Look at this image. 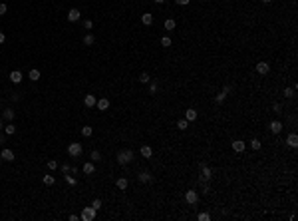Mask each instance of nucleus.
I'll return each instance as SVG.
<instances>
[{"mask_svg": "<svg viewBox=\"0 0 298 221\" xmlns=\"http://www.w3.org/2000/svg\"><path fill=\"white\" fill-rule=\"evenodd\" d=\"M84 104H85L88 108H94V106H95V96H91V94H88V96L84 98Z\"/></svg>", "mask_w": 298, "mask_h": 221, "instance_id": "14", "label": "nucleus"}, {"mask_svg": "<svg viewBox=\"0 0 298 221\" xmlns=\"http://www.w3.org/2000/svg\"><path fill=\"white\" fill-rule=\"evenodd\" d=\"M197 219H199V221H209V219H211V215H209V213H199Z\"/></svg>", "mask_w": 298, "mask_h": 221, "instance_id": "36", "label": "nucleus"}, {"mask_svg": "<svg viewBox=\"0 0 298 221\" xmlns=\"http://www.w3.org/2000/svg\"><path fill=\"white\" fill-rule=\"evenodd\" d=\"M270 132H272V134H280V132H282V124H280L278 120L270 122Z\"/></svg>", "mask_w": 298, "mask_h": 221, "instance_id": "8", "label": "nucleus"}, {"mask_svg": "<svg viewBox=\"0 0 298 221\" xmlns=\"http://www.w3.org/2000/svg\"><path fill=\"white\" fill-rule=\"evenodd\" d=\"M95 106H98V110L105 112V110L109 108V100H107V98H101V100H98V102H95Z\"/></svg>", "mask_w": 298, "mask_h": 221, "instance_id": "7", "label": "nucleus"}, {"mask_svg": "<svg viewBox=\"0 0 298 221\" xmlns=\"http://www.w3.org/2000/svg\"><path fill=\"white\" fill-rule=\"evenodd\" d=\"M268 70H270V66L266 62H258L256 64V72L258 74H268Z\"/></svg>", "mask_w": 298, "mask_h": 221, "instance_id": "10", "label": "nucleus"}, {"mask_svg": "<svg viewBox=\"0 0 298 221\" xmlns=\"http://www.w3.org/2000/svg\"><path fill=\"white\" fill-rule=\"evenodd\" d=\"M84 44H85V46H94V44H95V36H94V34H85V36H84Z\"/></svg>", "mask_w": 298, "mask_h": 221, "instance_id": "16", "label": "nucleus"}, {"mask_svg": "<svg viewBox=\"0 0 298 221\" xmlns=\"http://www.w3.org/2000/svg\"><path fill=\"white\" fill-rule=\"evenodd\" d=\"M90 159H94V161H99V159H101V154H99V151H95V149H94V151H91V154H90Z\"/></svg>", "mask_w": 298, "mask_h": 221, "instance_id": "29", "label": "nucleus"}, {"mask_svg": "<svg viewBox=\"0 0 298 221\" xmlns=\"http://www.w3.org/2000/svg\"><path fill=\"white\" fill-rule=\"evenodd\" d=\"M185 199H187V203H191V205H195V203H197V191H193V189H191V191H187L185 193Z\"/></svg>", "mask_w": 298, "mask_h": 221, "instance_id": "5", "label": "nucleus"}, {"mask_svg": "<svg viewBox=\"0 0 298 221\" xmlns=\"http://www.w3.org/2000/svg\"><path fill=\"white\" fill-rule=\"evenodd\" d=\"M211 179V169L203 165V173H201V181H209Z\"/></svg>", "mask_w": 298, "mask_h": 221, "instance_id": "20", "label": "nucleus"}, {"mask_svg": "<svg viewBox=\"0 0 298 221\" xmlns=\"http://www.w3.org/2000/svg\"><path fill=\"white\" fill-rule=\"evenodd\" d=\"M84 28L85 30H91V28H94V22H91V20H84Z\"/></svg>", "mask_w": 298, "mask_h": 221, "instance_id": "37", "label": "nucleus"}, {"mask_svg": "<svg viewBox=\"0 0 298 221\" xmlns=\"http://www.w3.org/2000/svg\"><path fill=\"white\" fill-rule=\"evenodd\" d=\"M161 46H163V48H169L171 46V38L169 36H163V38H161Z\"/></svg>", "mask_w": 298, "mask_h": 221, "instance_id": "27", "label": "nucleus"}, {"mask_svg": "<svg viewBox=\"0 0 298 221\" xmlns=\"http://www.w3.org/2000/svg\"><path fill=\"white\" fill-rule=\"evenodd\" d=\"M80 219H84V221H94V219H95V209H94V207H84V211H82Z\"/></svg>", "mask_w": 298, "mask_h": 221, "instance_id": "2", "label": "nucleus"}, {"mask_svg": "<svg viewBox=\"0 0 298 221\" xmlns=\"http://www.w3.org/2000/svg\"><path fill=\"white\" fill-rule=\"evenodd\" d=\"M141 155H143V158H151V155H153V149L149 148V145H141Z\"/></svg>", "mask_w": 298, "mask_h": 221, "instance_id": "19", "label": "nucleus"}, {"mask_svg": "<svg viewBox=\"0 0 298 221\" xmlns=\"http://www.w3.org/2000/svg\"><path fill=\"white\" fill-rule=\"evenodd\" d=\"M4 42H6V36H4L2 32H0V44H4Z\"/></svg>", "mask_w": 298, "mask_h": 221, "instance_id": "42", "label": "nucleus"}, {"mask_svg": "<svg viewBox=\"0 0 298 221\" xmlns=\"http://www.w3.org/2000/svg\"><path fill=\"white\" fill-rule=\"evenodd\" d=\"M286 144H288L290 148H296V145H298V135L296 134H290L288 139H286Z\"/></svg>", "mask_w": 298, "mask_h": 221, "instance_id": "15", "label": "nucleus"}, {"mask_svg": "<svg viewBox=\"0 0 298 221\" xmlns=\"http://www.w3.org/2000/svg\"><path fill=\"white\" fill-rule=\"evenodd\" d=\"M56 167H58L56 159H48V169H56Z\"/></svg>", "mask_w": 298, "mask_h": 221, "instance_id": "35", "label": "nucleus"}, {"mask_svg": "<svg viewBox=\"0 0 298 221\" xmlns=\"http://www.w3.org/2000/svg\"><path fill=\"white\" fill-rule=\"evenodd\" d=\"M155 2H157V4H161V2H165V0H155Z\"/></svg>", "mask_w": 298, "mask_h": 221, "instance_id": "45", "label": "nucleus"}, {"mask_svg": "<svg viewBox=\"0 0 298 221\" xmlns=\"http://www.w3.org/2000/svg\"><path fill=\"white\" fill-rule=\"evenodd\" d=\"M294 94H296L294 88H286V90H284V96H286V98H294Z\"/></svg>", "mask_w": 298, "mask_h": 221, "instance_id": "30", "label": "nucleus"}, {"mask_svg": "<svg viewBox=\"0 0 298 221\" xmlns=\"http://www.w3.org/2000/svg\"><path fill=\"white\" fill-rule=\"evenodd\" d=\"M139 181H141V183H147V181H151V175H149V173H147V171H141V173H139Z\"/></svg>", "mask_w": 298, "mask_h": 221, "instance_id": "22", "label": "nucleus"}, {"mask_svg": "<svg viewBox=\"0 0 298 221\" xmlns=\"http://www.w3.org/2000/svg\"><path fill=\"white\" fill-rule=\"evenodd\" d=\"M6 10H8V8H6V4H0V16L6 14Z\"/></svg>", "mask_w": 298, "mask_h": 221, "instance_id": "40", "label": "nucleus"}, {"mask_svg": "<svg viewBox=\"0 0 298 221\" xmlns=\"http://www.w3.org/2000/svg\"><path fill=\"white\" fill-rule=\"evenodd\" d=\"M0 158L4 159V161H14V151L8 149V148H4L2 149V154H0Z\"/></svg>", "mask_w": 298, "mask_h": 221, "instance_id": "4", "label": "nucleus"}, {"mask_svg": "<svg viewBox=\"0 0 298 221\" xmlns=\"http://www.w3.org/2000/svg\"><path fill=\"white\" fill-rule=\"evenodd\" d=\"M68 20H70V22H78V20H80V10L72 8L70 12H68Z\"/></svg>", "mask_w": 298, "mask_h": 221, "instance_id": "6", "label": "nucleus"}, {"mask_svg": "<svg viewBox=\"0 0 298 221\" xmlns=\"http://www.w3.org/2000/svg\"><path fill=\"white\" fill-rule=\"evenodd\" d=\"M91 207H94L95 211H98L99 207H101V199H94V203H91Z\"/></svg>", "mask_w": 298, "mask_h": 221, "instance_id": "38", "label": "nucleus"}, {"mask_svg": "<svg viewBox=\"0 0 298 221\" xmlns=\"http://www.w3.org/2000/svg\"><path fill=\"white\" fill-rule=\"evenodd\" d=\"M141 22H143L145 26H151V24H153V14H149V12H147V14H143V16H141Z\"/></svg>", "mask_w": 298, "mask_h": 221, "instance_id": "17", "label": "nucleus"}, {"mask_svg": "<svg viewBox=\"0 0 298 221\" xmlns=\"http://www.w3.org/2000/svg\"><path fill=\"white\" fill-rule=\"evenodd\" d=\"M185 120H187V122H195V120H197V112L189 108V110L185 112Z\"/></svg>", "mask_w": 298, "mask_h": 221, "instance_id": "12", "label": "nucleus"}, {"mask_svg": "<svg viewBox=\"0 0 298 221\" xmlns=\"http://www.w3.org/2000/svg\"><path fill=\"white\" fill-rule=\"evenodd\" d=\"M30 80H32V82L40 80V70H30Z\"/></svg>", "mask_w": 298, "mask_h": 221, "instance_id": "24", "label": "nucleus"}, {"mask_svg": "<svg viewBox=\"0 0 298 221\" xmlns=\"http://www.w3.org/2000/svg\"><path fill=\"white\" fill-rule=\"evenodd\" d=\"M149 92H151V94H155V92H157V84H151V86H149Z\"/></svg>", "mask_w": 298, "mask_h": 221, "instance_id": "41", "label": "nucleus"}, {"mask_svg": "<svg viewBox=\"0 0 298 221\" xmlns=\"http://www.w3.org/2000/svg\"><path fill=\"white\" fill-rule=\"evenodd\" d=\"M165 30H175V20L173 18L165 20Z\"/></svg>", "mask_w": 298, "mask_h": 221, "instance_id": "26", "label": "nucleus"}, {"mask_svg": "<svg viewBox=\"0 0 298 221\" xmlns=\"http://www.w3.org/2000/svg\"><path fill=\"white\" fill-rule=\"evenodd\" d=\"M248 144H251V148H252V149H260V141H258V139H251Z\"/></svg>", "mask_w": 298, "mask_h": 221, "instance_id": "34", "label": "nucleus"}, {"mask_svg": "<svg viewBox=\"0 0 298 221\" xmlns=\"http://www.w3.org/2000/svg\"><path fill=\"white\" fill-rule=\"evenodd\" d=\"M262 2H264V4H270V2H272V0H262Z\"/></svg>", "mask_w": 298, "mask_h": 221, "instance_id": "44", "label": "nucleus"}, {"mask_svg": "<svg viewBox=\"0 0 298 221\" xmlns=\"http://www.w3.org/2000/svg\"><path fill=\"white\" fill-rule=\"evenodd\" d=\"M4 130H6V134H8V135H12V134L16 132V125H14V124H8V125L4 128Z\"/></svg>", "mask_w": 298, "mask_h": 221, "instance_id": "31", "label": "nucleus"}, {"mask_svg": "<svg viewBox=\"0 0 298 221\" xmlns=\"http://www.w3.org/2000/svg\"><path fill=\"white\" fill-rule=\"evenodd\" d=\"M127 179H125V177H119L117 179V181H115V185H117V189H121V191H125V189H127Z\"/></svg>", "mask_w": 298, "mask_h": 221, "instance_id": "13", "label": "nucleus"}, {"mask_svg": "<svg viewBox=\"0 0 298 221\" xmlns=\"http://www.w3.org/2000/svg\"><path fill=\"white\" fill-rule=\"evenodd\" d=\"M10 82H14V84H20V82H22V72H18V70H14V72H10Z\"/></svg>", "mask_w": 298, "mask_h": 221, "instance_id": "9", "label": "nucleus"}, {"mask_svg": "<svg viewBox=\"0 0 298 221\" xmlns=\"http://www.w3.org/2000/svg\"><path fill=\"white\" fill-rule=\"evenodd\" d=\"M68 154H70L72 158L82 155V144H70V145H68Z\"/></svg>", "mask_w": 298, "mask_h": 221, "instance_id": "3", "label": "nucleus"}, {"mask_svg": "<svg viewBox=\"0 0 298 221\" xmlns=\"http://www.w3.org/2000/svg\"><path fill=\"white\" fill-rule=\"evenodd\" d=\"M245 148H246V144H245V141H241V139L232 141V149H235V151H239V154H241V151H245Z\"/></svg>", "mask_w": 298, "mask_h": 221, "instance_id": "11", "label": "nucleus"}, {"mask_svg": "<svg viewBox=\"0 0 298 221\" xmlns=\"http://www.w3.org/2000/svg\"><path fill=\"white\" fill-rule=\"evenodd\" d=\"M227 94H229V86H227V88H223V92H221V94H219L217 98H215V100H217V102H223V100H225V98H227Z\"/></svg>", "mask_w": 298, "mask_h": 221, "instance_id": "23", "label": "nucleus"}, {"mask_svg": "<svg viewBox=\"0 0 298 221\" xmlns=\"http://www.w3.org/2000/svg\"><path fill=\"white\" fill-rule=\"evenodd\" d=\"M133 159V151L131 149H121L117 154V164H121V165H125V164H129Z\"/></svg>", "mask_w": 298, "mask_h": 221, "instance_id": "1", "label": "nucleus"}, {"mask_svg": "<svg viewBox=\"0 0 298 221\" xmlns=\"http://www.w3.org/2000/svg\"><path fill=\"white\" fill-rule=\"evenodd\" d=\"M187 125H189V122H187V120H179V122H177V130H187Z\"/></svg>", "mask_w": 298, "mask_h": 221, "instance_id": "28", "label": "nucleus"}, {"mask_svg": "<svg viewBox=\"0 0 298 221\" xmlns=\"http://www.w3.org/2000/svg\"><path fill=\"white\" fill-rule=\"evenodd\" d=\"M175 2H177V4H181V6H187L191 0H175Z\"/></svg>", "mask_w": 298, "mask_h": 221, "instance_id": "39", "label": "nucleus"}, {"mask_svg": "<svg viewBox=\"0 0 298 221\" xmlns=\"http://www.w3.org/2000/svg\"><path fill=\"white\" fill-rule=\"evenodd\" d=\"M0 144H6V135H2V134H0Z\"/></svg>", "mask_w": 298, "mask_h": 221, "instance_id": "43", "label": "nucleus"}, {"mask_svg": "<svg viewBox=\"0 0 298 221\" xmlns=\"http://www.w3.org/2000/svg\"><path fill=\"white\" fill-rule=\"evenodd\" d=\"M44 183H46V185H54V181H56V179L52 177V175H44V179H42Z\"/></svg>", "mask_w": 298, "mask_h": 221, "instance_id": "32", "label": "nucleus"}, {"mask_svg": "<svg viewBox=\"0 0 298 221\" xmlns=\"http://www.w3.org/2000/svg\"><path fill=\"white\" fill-rule=\"evenodd\" d=\"M139 82H141V84H147V82H149V74H147V72H143L141 76H139Z\"/></svg>", "mask_w": 298, "mask_h": 221, "instance_id": "33", "label": "nucleus"}, {"mask_svg": "<svg viewBox=\"0 0 298 221\" xmlns=\"http://www.w3.org/2000/svg\"><path fill=\"white\" fill-rule=\"evenodd\" d=\"M95 171V167H94V164H91V161H88V164L84 165V173L85 175H91V173Z\"/></svg>", "mask_w": 298, "mask_h": 221, "instance_id": "21", "label": "nucleus"}, {"mask_svg": "<svg viewBox=\"0 0 298 221\" xmlns=\"http://www.w3.org/2000/svg\"><path fill=\"white\" fill-rule=\"evenodd\" d=\"M0 130H2V120H0Z\"/></svg>", "mask_w": 298, "mask_h": 221, "instance_id": "46", "label": "nucleus"}, {"mask_svg": "<svg viewBox=\"0 0 298 221\" xmlns=\"http://www.w3.org/2000/svg\"><path fill=\"white\" fill-rule=\"evenodd\" d=\"M91 132H94V130H91L90 125H84V128H82V135H84V138H90Z\"/></svg>", "mask_w": 298, "mask_h": 221, "instance_id": "25", "label": "nucleus"}, {"mask_svg": "<svg viewBox=\"0 0 298 221\" xmlns=\"http://www.w3.org/2000/svg\"><path fill=\"white\" fill-rule=\"evenodd\" d=\"M2 118H4V120H8V122H12V120H14V110L6 108V110H4V114H2Z\"/></svg>", "mask_w": 298, "mask_h": 221, "instance_id": "18", "label": "nucleus"}]
</instances>
